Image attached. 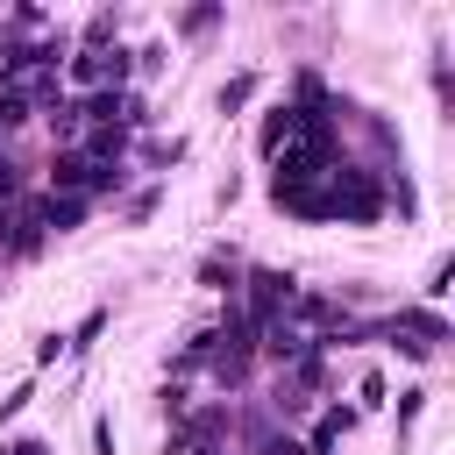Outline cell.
Listing matches in <instances>:
<instances>
[{
	"instance_id": "ba28073f",
	"label": "cell",
	"mask_w": 455,
	"mask_h": 455,
	"mask_svg": "<svg viewBox=\"0 0 455 455\" xmlns=\"http://www.w3.org/2000/svg\"><path fill=\"white\" fill-rule=\"evenodd\" d=\"M28 398H36V384H14V391H7V398H0V419H14V412H21V405H28Z\"/></svg>"
},
{
	"instance_id": "9c48e42d",
	"label": "cell",
	"mask_w": 455,
	"mask_h": 455,
	"mask_svg": "<svg viewBox=\"0 0 455 455\" xmlns=\"http://www.w3.org/2000/svg\"><path fill=\"white\" fill-rule=\"evenodd\" d=\"M263 455H306V441H291V434H263Z\"/></svg>"
},
{
	"instance_id": "30bf717a",
	"label": "cell",
	"mask_w": 455,
	"mask_h": 455,
	"mask_svg": "<svg viewBox=\"0 0 455 455\" xmlns=\"http://www.w3.org/2000/svg\"><path fill=\"white\" fill-rule=\"evenodd\" d=\"M0 455H50V441H36V434H28V441H14V448H0Z\"/></svg>"
},
{
	"instance_id": "277c9868",
	"label": "cell",
	"mask_w": 455,
	"mask_h": 455,
	"mask_svg": "<svg viewBox=\"0 0 455 455\" xmlns=\"http://www.w3.org/2000/svg\"><path fill=\"white\" fill-rule=\"evenodd\" d=\"M199 284H213V291H228V299H235V270H228L220 256H206V263H199Z\"/></svg>"
},
{
	"instance_id": "5b68a950",
	"label": "cell",
	"mask_w": 455,
	"mask_h": 455,
	"mask_svg": "<svg viewBox=\"0 0 455 455\" xmlns=\"http://www.w3.org/2000/svg\"><path fill=\"white\" fill-rule=\"evenodd\" d=\"M213 21H220V7H192V14H185V36H206Z\"/></svg>"
},
{
	"instance_id": "6da1fadb",
	"label": "cell",
	"mask_w": 455,
	"mask_h": 455,
	"mask_svg": "<svg viewBox=\"0 0 455 455\" xmlns=\"http://www.w3.org/2000/svg\"><path fill=\"white\" fill-rule=\"evenodd\" d=\"M64 71H71V85H85V92H121V78H128V50H78V57H64Z\"/></svg>"
},
{
	"instance_id": "3957f363",
	"label": "cell",
	"mask_w": 455,
	"mask_h": 455,
	"mask_svg": "<svg viewBox=\"0 0 455 455\" xmlns=\"http://www.w3.org/2000/svg\"><path fill=\"white\" fill-rule=\"evenodd\" d=\"M249 92H256V78H249V71H242V78H228V85H220V114L249 107Z\"/></svg>"
},
{
	"instance_id": "8992f818",
	"label": "cell",
	"mask_w": 455,
	"mask_h": 455,
	"mask_svg": "<svg viewBox=\"0 0 455 455\" xmlns=\"http://www.w3.org/2000/svg\"><path fill=\"white\" fill-rule=\"evenodd\" d=\"M448 277H455V256H441V263H434V277H427V299H441V291H448Z\"/></svg>"
},
{
	"instance_id": "52a82bcc",
	"label": "cell",
	"mask_w": 455,
	"mask_h": 455,
	"mask_svg": "<svg viewBox=\"0 0 455 455\" xmlns=\"http://www.w3.org/2000/svg\"><path fill=\"white\" fill-rule=\"evenodd\" d=\"M355 405H384V377H377V370L355 384Z\"/></svg>"
},
{
	"instance_id": "7a4b0ae2",
	"label": "cell",
	"mask_w": 455,
	"mask_h": 455,
	"mask_svg": "<svg viewBox=\"0 0 455 455\" xmlns=\"http://www.w3.org/2000/svg\"><path fill=\"white\" fill-rule=\"evenodd\" d=\"M291 128H299V107H270V114H263V135H256L263 156H277V149L291 142Z\"/></svg>"
}]
</instances>
